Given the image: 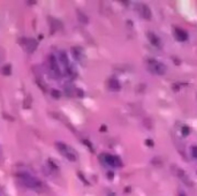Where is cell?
<instances>
[{
	"label": "cell",
	"instance_id": "cell-1",
	"mask_svg": "<svg viewBox=\"0 0 197 196\" xmlns=\"http://www.w3.org/2000/svg\"><path fill=\"white\" fill-rule=\"evenodd\" d=\"M17 179L20 180V182L22 185H24L28 188L39 189V188L42 187V182L37 178L32 177L31 174H29L28 172H18L17 173Z\"/></svg>",
	"mask_w": 197,
	"mask_h": 196
},
{
	"label": "cell",
	"instance_id": "cell-2",
	"mask_svg": "<svg viewBox=\"0 0 197 196\" xmlns=\"http://www.w3.org/2000/svg\"><path fill=\"white\" fill-rule=\"evenodd\" d=\"M55 148L58 149V151L60 152L62 156H65L68 161H75L77 159V156H76V152L73 148L68 147L66 143H62V142H57L55 143Z\"/></svg>",
	"mask_w": 197,
	"mask_h": 196
},
{
	"label": "cell",
	"instance_id": "cell-3",
	"mask_svg": "<svg viewBox=\"0 0 197 196\" xmlns=\"http://www.w3.org/2000/svg\"><path fill=\"white\" fill-rule=\"evenodd\" d=\"M100 159H102L104 163H106L107 165L114 166V167H120L121 165H122L119 157L113 156V155H108V153H104V155H102V156H100Z\"/></svg>",
	"mask_w": 197,
	"mask_h": 196
},
{
	"label": "cell",
	"instance_id": "cell-4",
	"mask_svg": "<svg viewBox=\"0 0 197 196\" xmlns=\"http://www.w3.org/2000/svg\"><path fill=\"white\" fill-rule=\"evenodd\" d=\"M149 63H150V66H151V71L156 73V74H159V75H163L165 74V71H166V66L162 63H158L157 60H149Z\"/></svg>",
	"mask_w": 197,
	"mask_h": 196
},
{
	"label": "cell",
	"instance_id": "cell-5",
	"mask_svg": "<svg viewBox=\"0 0 197 196\" xmlns=\"http://www.w3.org/2000/svg\"><path fill=\"white\" fill-rule=\"evenodd\" d=\"M72 53H73L74 58L76 59L78 63H84V61H86V54H84V51H83L82 47H80V46L72 47Z\"/></svg>",
	"mask_w": 197,
	"mask_h": 196
},
{
	"label": "cell",
	"instance_id": "cell-6",
	"mask_svg": "<svg viewBox=\"0 0 197 196\" xmlns=\"http://www.w3.org/2000/svg\"><path fill=\"white\" fill-rule=\"evenodd\" d=\"M137 12L139 13V15L142 18H144L145 20H150L151 16H152V13H151V10L149 8V6H146L144 4H139L137 6Z\"/></svg>",
	"mask_w": 197,
	"mask_h": 196
},
{
	"label": "cell",
	"instance_id": "cell-7",
	"mask_svg": "<svg viewBox=\"0 0 197 196\" xmlns=\"http://www.w3.org/2000/svg\"><path fill=\"white\" fill-rule=\"evenodd\" d=\"M38 46V42L34 38H27L24 39V47L29 53H32Z\"/></svg>",
	"mask_w": 197,
	"mask_h": 196
},
{
	"label": "cell",
	"instance_id": "cell-8",
	"mask_svg": "<svg viewBox=\"0 0 197 196\" xmlns=\"http://www.w3.org/2000/svg\"><path fill=\"white\" fill-rule=\"evenodd\" d=\"M49 61H50V67H51L52 71L57 75V76H60L61 75V71H60V68H59V65H58V61H57V59H55V57L51 54L50 55V58H49Z\"/></svg>",
	"mask_w": 197,
	"mask_h": 196
},
{
	"label": "cell",
	"instance_id": "cell-9",
	"mask_svg": "<svg viewBox=\"0 0 197 196\" xmlns=\"http://www.w3.org/2000/svg\"><path fill=\"white\" fill-rule=\"evenodd\" d=\"M174 35H175V38L180 42H186L188 39V34L181 28H175L174 29Z\"/></svg>",
	"mask_w": 197,
	"mask_h": 196
},
{
	"label": "cell",
	"instance_id": "cell-10",
	"mask_svg": "<svg viewBox=\"0 0 197 196\" xmlns=\"http://www.w3.org/2000/svg\"><path fill=\"white\" fill-rule=\"evenodd\" d=\"M148 38H149V41H150L154 46H157V47H160V46H162V41L154 35L153 32H148Z\"/></svg>",
	"mask_w": 197,
	"mask_h": 196
},
{
	"label": "cell",
	"instance_id": "cell-11",
	"mask_svg": "<svg viewBox=\"0 0 197 196\" xmlns=\"http://www.w3.org/2000/svg\"><path fill=\"white\" fill-rule=\"evenodd\" d=\"M49 21H50V23H51L52 31H53V30H54V31H57V30H61V29H62V23H61L59 20L49 18Z\"/></svg>",
	"mask_w": 197,
	"mask_h": 196
},
{
	"label": "cell",
	"instance_id": "cell-12",
	"mask_svg": "<svg viewBox=\"0 0 197 196\" xmlns=\"http://www.w3.org/2000/svg\"><path fill=\"white\" fill-rule=\"evenodd\" d=\"M59 59H60L61 63L65 66L66 69L70 67V63H69V60H68V58H67V54L65 53V51H61L60 52V54H59Z\"/></svg>",
	"mask_w": 197,
	"mask_h": 196
},
{
	"label": "cell",
	"instance_id": "cell-13",
	"mask_svg": "<svg viewBox=\"0 0 197 196\" xmlns=\"http://www.w3.org/2000/svg\"><path fill=\"white\" fill-rule=\"evenodd\" d=\"M108 87L112 90H119L120 89V83L118 82L117 79H111L108 81Z\"/></svg>",
	"mask_w": 197,
	"mask_h": 196
},
{
	"label": "cell",
	"instance_id": "cell-14",
	"mask_svg": "<svg viewBox=\"0 0 197 196\" xmlns=\"http://www.w3.org/2000/svg\"><path fill=\"white\" fill-rule=\"evenodd\" d=\"M0 73L2 74V75H5V76H8V75H10L12 74V66L10 65H5L2 68H1V71H0Z\"/></svg>",
	"mask_w": 197,
	"mask_h": 196
},
{
	"label": "cell",
	"instance_id": "cell-15",
	"mask_svg": "<svg viewBox=\"0 0 197 196\" xmlns=\"http://www.w3.org/2000/svg\"><path fill=\"white\" fill-rule=\"evenodd\" d=\"M178 175H179V178L181 179V180H183V182L184 183H187V185H191V182H190V180H189V178H187L186 177V174H184V172L182 171V169H178Z\"/></svg>",
	"mask_w": 197,
	"mask_h": 196
},
{
	"label": "cell",
	"instance_id": "cell-16",
	"mask_svg": "<svg viewBox=\"0 0 197 196\" xmlns=\"http://www.w3.org/2000/svg\"><path fill=\"white\" fill-rule=\"evenodd\" d=\"M77 16H78V20L82 22V23H88V18H86V15L84 13H82L81 10H77Z\"/></svg>",
	"mask_w": 197,
	"mask_h": 196
},
{
	"label": "cell",
	"instance_id": "cell-17",
	"mask_svg": "<svg viewBox=\"0 0 197 196\" xmlns=\"http://www.w3.org/2000/svg\"><path fill=\"white\" fill-rule=\"evenodd\" d=\"M51 95H52V97H54L55 99H59V98H61V92L59 91V90H57V89L52 90Z\"/></svg>",
	"mask_w": 197,
	"mask_h": 196
},
{
	"label": "cell",
	"instance_id": "cell-18",
	"mask_svg": "<svg viewBox=\"0 0 197 196\" xmlns=\"http://www.w3.org/2000/svg\"><path fill=\"white\" fill-rule=\"evenodd\" d=\"M30 103H31V98L30 96H28V98L26 97V100H24V108H30Z\"/></svg>",
	"mask_w": 197,
	"mask_h": 196
},
{
	"label": "cell",
	"instance_id": "cell-19",
	"mask_svg": "<svg viewBox=\"0 0 197 196\" xmlns=\"http://www.w3.org/2000/svg\"><path fill=\"white\" fill-rule=\"evenodd\" d=\"M188 134H189V128L186 127V126H183V127H182V135H183V136H187Z\"/></svg>",
	"mask_w": 197,
	"mask_h": 196
},
{
	"label": "cell",
	"instance_id": "cell-20",
	"mask_svg": "<svg viewBox=\"0 0 197 196\" xmlns=\"http://www.w3.org/2000/svg\"><path fill=\"white\" fill-rule=\"evenodd\" d=\"M193 156L197 158V147H193Z\"/></svg>",
	"mask_w": 197,
	"mask_h": 196
},
{
	"label": "cell",
	"instance_id": "cell-21",
	"mask_svg": "<svg viewBox=\"0 0 197 196\" xmlns=\"http://www.w3.org/2000/svg\"><path fill=\"white\" fill-rule=\"evenodd\" d=\"M146 143H148V145H151V147L153 145V142H152V141H146Z\"/></svg>",
	"mask_w": 197,
	"mask_h": 196
},
{
	"label": "cell",
	"instance_id": "cell-22",
	"mask_svg": "<svg viewBox=\"0 0 197 196\" xmlns=\"http://www.w3.org/2000/svg\"><path fill=\"white\" fill-rule=\"evenodd\" d=\"M27 4H28V5H35V4H36V1H28Z\"/></svg>",
	"mask_w": 197,
	"mask_h": 196
},
{
	"label": "cell",
	"instance_id": "cell-23",
	"mask_svg": "<svg viewBox=\"0 0 197 196\" xmlns=\"http://www.w3.org/2000/svg\"><path fill=\"white\" fill-rule=\"evenodd\" d=\"M180 196H186V195H183V194H181V195H180Z\"/></svg>",
	"mask_w": 197,
	"mask_h": 196
}]
</instances>
